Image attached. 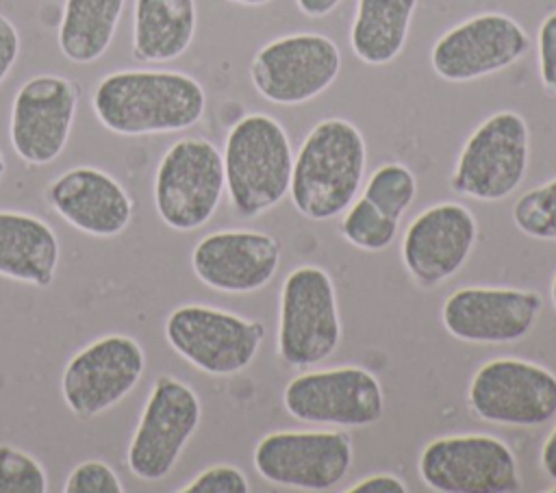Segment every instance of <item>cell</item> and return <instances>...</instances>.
Here are the masks:
<instances>
[{
	"label": "cell",
	"mask_w": 556,
	"mask_h": 493,
	"mask_svg": "<svg viewBox=\"0 0 556 493\" xmlns=\"http://www.w3.org/2000/svg\"><path fill=\"white\" fill-rule=\"evenodd\" d=\"M20 54V35L9 17L0 13V83L11 72Z\"/></svg>",
	"instance_id": "obj_32"
},
{
	"label": "cell",
	"mask_w": 556,
	"mask_h": 493,
	"mask_svg": "<svg viewBox=\"0 0 556 493\" xmlns=\"http://www.w3.org/2000/svg\"><path fill=\"white\" fill-rule=\"evenodd\" d=\"M46 198L67 224L93 237H115L132 217V202L124 187L96 167L63 172L48 185Z\"/></svg>",
	"instance_id": "obj_20"
},
{
	"label": "cell",
	"mask_w": 556,
	"mask_h": 493,
	"mask_svg": "<svg viewBox=\"0 0 556 493\" xmlns=\"http://www.w3.org/2000/svg\"><path fill=\"white\" fill-rule=\"evenodd\" d=\"M224 176L232 208L256 217L289 191L293 152L285 128L265 113L243 115L224 146Z\"/></svg>",
	"instance_id": "obj_3"
},
{
	"label": "cell",
	"mask_w": 556,
	"mask_h": 493,
	"mask_svg": "<svg viewBox=\"0 0 556 493\" xmlns=\"http://www.w3.org/2000/svg\"><path fill=\"white\" fill-rule=\"evenodd\" d=\"M195 33V0H135L132 56L143 63L178 59Z\"/></svg>",
	"instance_id": "obj_22"
},
{
	"label": "cell",
	"mask_w": 556,
	"mask_h": 493,
	"mask_svg": "<svg viewBox=\"0 0 556 493\" xmlns=\"http://www.w3.org/2000/svg\"><path fill=\"white\" fill-rule=\"evenodd\" d=\"M59 263L54 230L35 215L0 211V276L48 287Z\"/></svg>",
	"instance_id": "obj_21"
},
{
	"label": "cell",
	"mask_w": 556,
	"mask_h": 493,
	"mask_svg": "<svg viewBox=\"0 0 556 493\" xmlns=\"http://www.w3.org/2000/svg\"><path fill=\"white\" fill-rule=\"evenodd\" d=\"M143 369L146 354L135 339L126 334L96 339L65 365L63 400L76 417L91 419L126 397Z\"/></svg>",
	"instance_id": "obj_14"
},
{
	"label": "cell",
	"mask_w": 556,
	"mask_h": 493,
	"mask_svg": "<svg viewBox=\"0 0 556 493\" xmlns=\"http://www.w3.org/2000/svg\"><path fill=\"white\" fill-rule=\"evenodd\" d=\"M530 163V130L515 111L489 115L465 141L450 187L467 198L497 202L523 180Z\"/></svg>",
	"instance_id": "obj_4"
},
{
	"label": "cell",
	"mask_w": 556,
	"mask_h": 493,
	"mask_svg": "<svg viewBox=\"0 0 556 493\" xmlns=\"http://www.w3.org/2000/svg\"><path fill=\"white\" fill-rule=\"evenodd\" d=\"M417 0H358L350 30L352 52L367 65H387L404 48Z\"/></svg>",
	"instance_id": "obj_23"
},
{
	"label": "cell",
	"mask_w": 556,
	"mask_h": 493,
	"mask_svg": "<svg viewBox=\"0 0 556 493\" xmlns=\"http://www.w3.org/2000/svg\"><path fill=\"white\" fill-rule=\"evenodd\" d=\"M400 222L378 211L369 200L363 195L352 202L345 208V215L341 219V235L348 243H352L358 250L367 252H380L389 248L397 235Z\"/></svg>",
	"instance_id": "obj_25"
},
{
	"label": "cell",
	"mask_w": 556,
	"mask_h": 493,
	"mask_svg": "<svg viewBox=\"0 0 556 493\" xmlns=\"http://www.w3.org/2000/svg\"><path fill=\"white\" fill-rule=\"evenodd\" d=\"M341 52L319 33H293L265 43L252 59L254 89L274 104H304L339 76Z\"/></svg>",
	"instance_id": "obj_8"
},
{
	"label": "cell",
	"mask_w": 556,
	"mask_h": 493,
	"mask_svg": "<svg viewBox=\"0 0 556 493\" xmlns=\"http://www.w3.org/2000/svg\"><path fill=\"white\" fill-rule=\"evenodd\" d=\"M415 193L417 182L413 172L402 163H384L369 176L363 198L384 215L400 222L404 211L415 200Z\"/></svg>",
	"instance_id": "obj_26"
},
{
	"label": "cell",
	"mask_w": 556,
	"mask_h": 493,
	"mask_svg": "<svg viewBox=\"0 0 556 493\" xmlns=\"http://www.w3.org/2000/svg\"><path fill=\"white\" fill-rule=\"evenodd\" d=\"M43 467L26 452L13 445H0V493H43Z\"/></svg>",
	"instance_id": "obj_28"
},
{
	"label": "cell",
	"mask_w": 556,
	"mask_h": 493,
	"mask_svg": "<svg viewBox=\"0 0 556 493\" xmlns=\"http://www.w3.org/2000/svg\"><path fill=\"white\" fill-rule=\"evenodd\" d=\"M543 298L536 291L510 287H465L441 308L445 330L467 343H515L536 324Z\"/></svg>",
	"instance_id": "obj_16"
},
{
	"label": "cell",
	"mask_w": 556,
	"mask_h": 493,
	"mask_svg": "<svg viewBox=\"0 0 556 493\" xmlns=\"http://www.w3.org/2000/svg\"><path fill=\"white\" fill-rule=\"evenodd\" d=\"M341 341V319L332 278L315 265L295 267L280 291L278 354L293 367L328 358Z\"/></svg>",
	"instance_id": "obj_6"
},
{
	"label": "cell",
	"mask_w": 556,
	"mask_h": 493,
	"mask_svg": "<svg viewBox=\"0 0 556 493\" xmlns=\"http://www.w3.org/2000/svg\"><path fill=\"white\" fill-rule=\"evenodd\" d=\"M252 460L271 484L328 491L350 471L352 439L339 430H278L256 443Z\"/></svg>",
	"instance_id": "obj_9"
},
{
	"label": "cell",
	"mask_w": 556,
	"mask_h": 493,
	"mask_svg": "<svg viewBox=\"0 0 556 493\" xmlns=\"http://www.w3.org/2000/svg\"><path fill=\"white\" fill-rule=\"evenodd\" d=\"M513 222L532 239L556 241V178L526 191L513 204Z\"/></svg>",
	"instance_id": "obj_27"
},
{
	"label": "cell",
	"mask_w": 556,
	"mask_h": 493,
	"mask_svg": "<svg viewBox=\"0 0 556 493\" xmlns=\"http://www.w3.org/2000/svg\"><path fill=\"white\" fill-rule=\"evenodd\" d=\"M224 156L206 139L185 137L167 148L154 174V208L174 230L204 226L224 193Z\"/></svg>",
	"instance_id": "obj_5"
},
{
	"label": "cell",
	"mask_w": 556,
	"mask_h": 493,
	"mask_svg": "<svg viewBox=\"0 0 556 493\" xmlns=\"http://www.w3.org/2000/svg\"><path fill=\"white\" fill-rule=\"evenodd\" d=\"M91 106L106 130L137 137L191 128L204 115L206 96L182 72L122 69L96 85Z\"/></svg>",
	"instance_id": "obj_1"
},
{
	"label": "cell",
	"mask_w": 556,
	"mask_h": 493,
	"mask_svg": "<svg viewBox=\"0 0 556 493\" xmlns=\"http://www.w3.org/2000/svg\"><path fill=\"white\" fill-rule=\"evenodd\" d=\"M528 48V33L510 15L478 13L437 39L430 63L443 80L469 83L506 69Z\"/></svg>",
	"instance_id": "obj_15"
},
{
	"label": "cell",
	"mask_w": 556,
	"mask_h": 493,
	"mask_svg": "<svg viewBox=\"0 0 556 493\" xmlns=\"http://www.w3.org/2000/svg\"><path fill=\"white\" fill-rule=\"evenodd\" d=\"M65 493H124L115 471L102 460L78 463L65 480Z\"/></svg>",
	"instance_id": "obj_29"
},
{
	"label": "cell",
	"mask_w": 556,
	"mask_h": 493,
	"mask_svg": "<svg viewBox=\"0 0 556 493\" xmlns=\"http://www.w3.org/2000/svg\"><path fill=\"white\" fill-rule=\"evenodd\" d=\"M539 76L543 87L556 96V11L539 26Z\"/></svg>",
	"instance_id": "obj_31"
},
{
	"label": "cell",
	"mask_w": 556,
	"mask_h": 493,
	"mask_svg": "<svg viewBox=\"0 0 556 493\" xmlns=\"http://www.w3.org/2000/svg\"><path fill=\"white\" fill-rule=\"evenodd\" d=\"M365 139L341 117L317 122L293 159L289 195L300 215L326 222L343 213L356 198L365 174Z\"/></svg>",
	"instance_id": "obj_2"
},
{
	"label": "cell",
	"mask_w": 556,
	"mask_h": 493,
	"mask_svg": "<svg viewBox=\"0 0 556 493\" xmlns=\"http://www.w3.org/2000/svg\"><path fill=\"white\" fill-rule=\"evenodd\" d=\"M180 491L182 493H248L250 484H248V478L237 467L215 465L204 469Z\"/></svg>",
	"instance_id": "obj_30"
},
{
	"label": "cell",
	"mask_w": 556,
	"mask_h": 493,
	"mask_svg": "<svg viewBox=\"0 0 556 493\" xmlns=\"http://www.w3.org/2000/svg\"><path fill=\"white\" fill-rule=\"evenodd\" d=\"M230 2H237V4H248V7H261V4H267L271 0H230Z\"/></svg>",
	"instance_id": "obj_36"
},
{
	"label": "cell",
	"mask_w": 556,
	"mask_h": 493,
	"mask_svg": "<svg viewBox=\"0 0 556 493\" xmlns=\"http://www.w3.org/2000/svg\"><path fill=\"white\" fill-rule=\"evenodd\" d=\"M469 408L476 417L502 426H541L556 415V376L523 358H493L469 382Z\"/></svg>",
	"instance_id": "obj_10"
},
{
	"label": "cell",
	"mask_w": 556,
	"mask_h": 493,
	"mask_svg": "<svg viewBox=\"0 0 556 493\" xmlns=\"http://www.w3.org/2000/svg\"><path fill=\"white\" fill-rule=\"evenodd\" d=\"M200 400L191 387L159 376L128 445V469L146 482L163 480L200 424Z\"/></svg>",
	"instance_id": "obj_11"
},
{
	"label": "cell",
	"mask_w": 556,
	"mask_h": 493,
	"mask_svg": "<svg viewBox=\"0 0 556 493\" xmlns=\"http://www.w3.org/2000/svg\"><path fill=\"white\" fill-rule=\"evenodd\" d=\"M2 176H4V156L0 152V180H2Z\"/></svg>",
	"instance_id": "obj_38"
},
{
	"label": "cell",
	"mask_w": 556,
	"mask_h": 493,
	"mask_svg": "<svg viewBox=\"0 0 556 493\" xmlns=\"http://www.w3.org/2000/svg\"><path fill=\"white\" fill-rule=\"evenodd\" d=\"M406 484L389 473H376L358 480L348 489V493H406Z\"/></svg>",
	"instance_id": "obj_33"
},
{
	"label": "cell",
	"mask_w": 556,
	"mask_h": 493,
	"mask_svg": "<svg viewBox=\"0 0 556 493\" xmlns=\"http://www.w3.org/2000/svg\"><path fill=\"white\" fill-rule=\"evenodd\" d=\"M476 237L473 213L458 202H441L408 224L402 239V261L417 285L434 287L465 265Z\"/></svg>",
	"instance_id": "obj_18"
},
{
	"label": "cell",
	"mask_w": 556,
	"mask_h": 493,
	"mask_svg": "<svg viewBox=\"0 0 556 493\" xmlns=\"http://www.w3.org/2000/svg\"><path fill=\"white\" fill-rule=\"evenodd\" d=\"M78 104L72 80L41 74L26 80L11 106V146L28 165H48L65 148Z\"/></svg>",
	"instance_id": "obj_17"
},
{
	"label": "cell",
	"mask_w": 556,
	"mask_h": 493,
	"mask_svg": "<svg viewBox=\"0 0 556 493\" xmlns=\"http://www.w3.org/2000/svg\"><path fill=\"white\" fill-rule=\"evenodd\" d=\"M282 404L304 424L361 428L382 417L384 395L371 371L348 365L295 376L285 387Z\"/></svg>",
	"instance_id": "obj_13"
},
{
	"label": "cell",
	"mask_w": 556,
	"mask_h": 493,
	"mask_svg": "<svg viewBox=\"0 0 556 493\" xmlns=\"http://www.w3.org/2000/svg\"><path fill=\"white\" fill-rule=\"evenodd\" d=\"M549 298H552V304H554V308H556V276H554V280H552V289H549Z\"/></svg>",
	"instance_id": "obj_37"
},
{
	"label": "cell",
	"mask_w": 556,
	"mask_h": 493,
	"mask_svg": "<svg viewBox=\"0 0 556 493\" xmlns=\"http://www.w3.org/2000/svg\"><path fill=\"white\" fill-rule=\"evenodd\" d=\"M263 337L261 321L202 304L178 306L165 321V339L172 350L211 376L243 371L254 361Z\"/></svg>",
	"instance_id": "obj_7"
},
{
	"label": "cell",
	"mask_w": 556,
	"mask_h": 493,
	"mask_svg": "<svg viewBox=\"0 0 556 493\" xmlns=\"http://www.w3.org/2000/svg\"><path fill=\"white\" fill-rule=\"evenodd\" d=\"M421 480L441 493H510L519 489L513 450L491 434L430 441L417 463Z\"/></svg>",
	"instance_id": "obj_12"
},
{
	"label": "cell",
	"mask_w": 556,
	"mask_h": 493,
	"mask_svg": "<svg viewBox=\"0 0 556 493\" xmlns=\"http://www.w3.org/2000/svg\"><path fill=\"white\" fill-rule=\"evenodd\" d=\"M124 0H65L59 48L74 63L100 59L115 35Z\"/></svg>",
	"instance_id": "obj_24"
},
{
	"label": "cell",
	"mask_w": 556,
	"mask_h": 493,
	"mask_svg": "<svg viewBox=\"0 0 556 493\" xmlns=\"http://www.w3.org/2000/svg\"><path fill=\"white\" fill-rule=\"evenodd\" d=\"M541 465H543L545 473L556 482V426H554V430L549 432V437L543 443Z\"/></svg>",
	"instance_id": "obj_35"
},
{
	"label": "cell",
	"mask_w": 556,
	"mask_h": 493,
	"mask_svg": "<svg viewBox=\"0 0 556 493\" xmlns=\"http://www.w3.org/2000/svg\"><path fill=\"white\" fill-rule=\"evenodd\" d=\"M280 265V243L256 230H222L202 237L191 252L195 276L224 293L263 289Z\"/></svg>",
	"instance_id": "obj_19"
},
{
	"label": "cell",
	"mask_w": 556,
	"mask_h": 493,
	"mask_svg": "<svg viewBox=\"0 0 556 493\" xmlns=\"http://www.w3.org/2000/svg\"><path fill=\"white\" fill-rule=\"evenodd\" d=\"M295 2L306 17H326L339 7L341 0H295Z\"/></svg>",
	"instance_id": "obj_34"
}]
</instances>
